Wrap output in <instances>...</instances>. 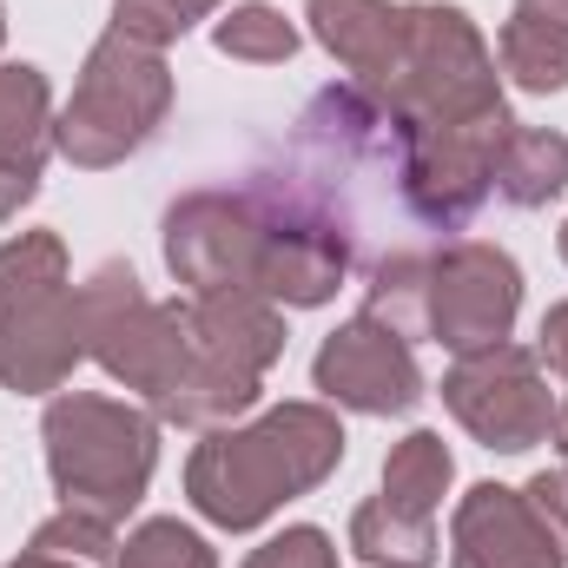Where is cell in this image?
<instances>
[{
  "label": "cell",
  "instance_id": "6da1fadb",
  "mask_svg": "<svg viewBox=\"0 0 568 568\" xmlns=\"http://www.w3.org/2000/svg\"><path fill=\"white\" fill-rule=\"evenodd\" d=\"M199 185L165 205V272L185 284V297L212 291H258L278 311H317L331 304L351 265L357 232L351 219L304 185Z\"/></svg>",
  "mask_w": 568,
  "mask_h": 568
},
{
  "label": "cell",
  "instance_id": "7a4b0ae2",
  "mask_svg": "<svg viewBox=\"0 0 568 568\" xmlns=\"http://www.w3.org/2000/svg\"><path fill=\"white\" fill-rule=\"evenodd\" d=\"M344 424L331 404H272L252 424L205 429L185 456V503L212 529H265L284 503L324 489L344 463Z\"/></svg>",
  "mask_w": 568,
  "mask_h": 568
},
{
  "label": "cell",
  "instance_id": "3957f363",
  "mask_svg": "<svg viewBox=\"0 0 568 568\" xmlns=\"http://www.w3.org/2000/svg\"><path fill=\"white\" fill-rule=\"evenodd\" d=\"M40 449L60 509H87L120 529L145 503V483L159 469V417L133 397L53 390L40 417Z\"/></svg>",
  "mask_w": 568,
  "mask_h": 568
},
{
  "label": "cell",
  "instance_id": "277c9868",
  "mask_svg": "<svg viewBox=\"0 0 568 568\" xmlns=\"http://www.w3.org/2000/svg\"><path fill=\"white\" fill-rule=\"evenodd\" d=\"M185 304V377L165 397L159 424L225 429L265 397V371L284 357V311L258 291H212Z\"/></svg>",
  "mask_w": 568,
  "mask_h": 568
},
{
  "label": "cell",
  "instance_id": "5b68a950",
  "mask_svg": "<svg viewBox=\"0 0 568 568\" xmlns=\"http://www.w3.org/2000/svg\"><path fill=\"white\" fill-rule=\"evenodd\" d=\"M80 364L87 337L60 232H13L0 245V390L53 397Z\"/></svg>",
  "mask_w": 568,
  "mask_h": 568
},
{
  "label": "cell",
  "instance_id": "8992f818",
  "mask_svg": "<svg viewBox=\"0 0 568 568\" xmlns=\"http://www.w3.org/2000/svg\"><path fill=\"white\" fill-rule=\"evenodd\" d=\"M172 113V67L159 47L106 27L87 47V67L73 80V100L53 120V152L80 172L126 165Z\"/></svg>",
  "mask_w": 568,
  "mask_h": 568
},
{
  "label": "cell",
  "instance_id": "52a82bcc",
  "mask_svg": "<svg viewBox=\"0 0 568 568\" xmlns=\"http://www.w3.org/2000/svg\"><path fill=\"white\" fill-rule=\"evenodd\" d=\"M73 297H80L87 357H93L113 384H126L145 410L159 417L165 397H172L179 377H185V304H179V297L159 304L140 284V272L120 265V258L93 265L87 284H73Z\"/></svg>",
  "mask_w": 568,
  "mask_h": 568
},
{
  "label": "cell",
  "instance_id": "ba28073f",
  "mask_svg": "<svg viewBox=\"0 0 568 568\" xmlns=\"http://www.w3.org/2000/svg\"><path fill=\"white\" fill-rule=\"evenodd\" d=\"M443 410L483 449L523 456V449L549 443L556 390H549V371L529 344H489V351H469L443 371Z\"/></svg>",
  "mask_w": 568,
  "mask_h": 568
},
{
  "label": "cell",
  "instance_id": "9c48e42d",
  "mask_svg": "<svg viewBox=\"0 0 568 568\" xmlns=\"http://www.w3.org/2000/svg\"><path fill=\"white\" fill-rule=\"evenodd\" d=\"M523 311V265L489 245V239H456L429 252V291H424V337L449 357L509 344Z\"/></svg>",
  "mask_w": 568,
  "mask_h": 568
},
{
  "label": "cell",
  "instance_id": "30bf717a",
  "mask_svg": "<svg viewBox=\"0 0 568 568\" xmlns=\"http://www.w3.org/2000/svg\"><path fill=\"white\" fill-rule=\"evenodd\" d=\"M311 384H317L337 410H357V417H410L429 390L410 337L390 331V324L371 317V311H357L351 324H337V331L317 344Z\"/></svg>",
  "mask_w": 568,
  "mask_h": 568
},
{
  "label": "cell",
  "instance_id": "8fae6325",
  "mask_svg": "<svg viewBox=\"0 0 568 568\" xmlns=\"http://www.w3.org/2000/svg\"><path fill=\"white\" fill-rule=\"evenodd\" d=\"M449 568H568V556L523 489L476 483L449 516Z\"/></svg>",
  "mask_w": 568,
  "mask_h": 568
},
{
  "label": "cell",
  "instance_id": "7c38bea8",
  "mask_svg": "<svg viewBox=\"0 0 568 568\" xmlns=\"http://www.w3.org/2000/svg\"><path fill=\"white\" fill-rule=\"evenodd\" d=\"M53 87L27 60H0V219L33 205L40 172L53 159Z\"/></svg>",
  "mask_w": 568,
  "mask_h": 568
},
{
  "label": "cell",
  "instance_id": "4fadbf2b",
  "mask_svg": "<svg viewBox=\"0 0 568 568\" xmlns=\"http://www.w3.org/2000/svg\"><path fill=\"white\" fill-rule=\"evenodd\" d=\"M317 47L351 73L357 93H377L404 47V0H304Z\"/></svg>",
  "mask_w": 568,
  "mask_h": 568
},
{
  "label": "cell",
  "instance_id": "5bb4252c",
  "mask_svg": "<svg viewBox=\"0 0 568 568\" xmlns=\"http://www.w3.org/2000/svg\"><path fill=\"white\" fill-rule=\"evenodd\" d=\"M351 549L371 568H436L443 562V542H436V516H410L384 496L357 503L351 516Z\"/></svg>",
  "mask_w": 568,
  "mask_h": 568
},
{
  "label": "cell",
  "instance_id": "9a60e30c",
  "mask_svg": "<svg viewBox=\"0 0 568 568\" xmlns=\"http://www.w3.org/2000/svg\"><path fill=\"white\" fill-rule=\"evenodd\" d=\"M568 192V140L549 126H516L503 159H496V199H509L516 212H536Z\"/></svg>",
  "mask_w": 568,
  "mask_h": 568
},
{
  "label": "cell",
  "instance_id": "2e32d148",
  "mask_svg": "<svg viewBox=\"0 0 568 568\" xmlns=\"http://www.w3.org/2000/svg\"><path fill=\"white\" fill-rule=\"evenodd\" d=\"M449 483H456V456H449V443L436 429H410L404 443H390V456H384V503H397L410 516H436Z\"/></svg>",
  "mask_w": 568,
  "mask_h": 568
},
{
  "label": "cell",
  "instance_id": "e0dca14e",
  "mask_svg": "<svg viewBox=\"0 0 568 568\" xmlns=\"http://www.w3.org/2000/svg\"><path fill=\"white\" fill-rule=\"evenodd\" d=\"M7 568H120V536L106 516H87V509H60L47 516L27 549Z\"/></svg>",
  "mask_w": 568,
  "mask_h": 568
},
{
  "label": "cell",
  "instance_id": "ac0fdd59",
  "mask_svg": "<svg viewBox=\"0 0 568 568\" xmlns=\"http://www.w3.org/2000/svg\"><path fill=\"white\" fill-rule=\"evenodd\" d=\"M212 47L225 60H245V67H284L297 53V27L284 20V7H272V0H239L212 27Z\"/></svg>",
  "mask_w": 568,
  "mask_h": 568
},
{
  "label": "cell",
  "instance_id": "d6986e66",
  "mask_svg": "<svg viewBox=\"0 0 568 568\" xmlns=\"http://www.w3.org/2000/svg\"><path fill=\"white\" fill-rule=\"evenodd\" d=\"M371 317H384L404 337H424V291H429V252H390L371 265Z\"/></svg>",
  "mask_w": 568,
  "mask_h": 568
},
{
  "label": "cell",
  "instance_id": "ffe728a7",
  "mask_svg": "<svg viewBox=\"0 0 568 568\" xmlns=\"http://www.w3.org/2000/svg\"><path fill=\"white\" fill-rule=\"evenodd\" d=\"M496 67H503L523 93H562L568 87V40L562 33H542V27H523V20H503V33H496Z\"/></svg>",
  "mask_w": 568,
  "mask_h": 568
},
{
  "label": "cell",
  "instance_id": "44dd1931",
  "mask_svg": "<svg viewBox=\"0 0 568 568\" xmlns=\"http://www.w3.org/2000/svg\"><path fill=\"white\" fill-rule=\"evenodd\" d=\"M120 568H219V549L199 529H185L179 516H145L120 542Z\"/></svg>",
  "mask_w": 568,
  "mask_h": 568
},
{
  "label": "cell",
  "instance_id": "7402d4cb",
  "mask_svg": "<svg viewBox=\"0 0 568 568\" xmlns=\"http://www.w3.org/2000/svg\"><path fill=\"white\" fill-rule=\"evenodd\" d=\"M225 0H113V27L120 33H133L145 47H172V40H185L199 20H212Z\"/></svg>",
  "mask_w": 568,
  "mask_h": 568
},
{
  "label": "cell",
  "instance_id": "603a6c76",
  "mask_svg": "<svg viewBox=\"0 0 568 568\" xmlns=\"http://www.w3.org/2000/svg\"><path fill=\"white\" fill-rule=\"evenodd\" d=\"M239 568H337V542L317 523H291L284 536H272L265 549H252Z\"/></svg>",
  "mask_w": 568,
  "mask_h": 568
},
{
  "label": "cell",
  "instance_id": "cb8c5ba5",
  "mask_svg": "<svg viewBox=\"0 0 568 568\" xmlns=\"http://www.w3.org/2000/svg\"><path fill=\"white\" fill-rule=\"evenodd\" d=\"M523 496H529V509L549 523V536L562 542V556H568V463H562V469H542Z\"/></svg>",
  "mask_w": 568,
  "mask_h": 568
},
{
  "label": "cell",
  "instance_id": "d4e9b609",
  "mask_svg": "<svg viewBox=\"0 0 568 568\" xmlns=\"http://www.w3.org/2000/svg\"><path fill=\"white\" fill-rule=\"evenodd\" d=\"M536 357H542V371H556V377L568 384V297L542 311V331H536Z\"/></svg>",
  "mask_w": 568,
  "mask_h": 568
},
{
  "label": "cell",
  "instance_id": "484cf974",
  "mask_svg": "<svg viewBox=\"0 0 568 568\" xmlns=\"http://www.w3.org/2000/svg\"><path fill=\"white\" fill-rule=\"evenodd\" d=\"M509 20L542 27V33H562V40H568V0H516V7H509Z\"/></svg>",
  "mask_w": 568,
  "mask_h": 568
},
{
  "label": "cell",
  "instance_id": "4316f807",
  "mask_svg": "<svg viewBox=\"0 0 568 568\" xmlns=\"http://www.w3.org/2000/svg\"><path fill=\"white\" fill-rule=\"evenodd\" d=\"M549 443L562 449V463H568V397H562V404H556V429H549Z\"/></svg>",
  "mask_w": 568,
  "mask_h": 568
},
{
  "label": "cell",
  "instance_id": "83f0119b",
  "mask_svg": "<svg viewBox=\"0 0 568 568\" xmlns=\"http://www.w3.org/2000/svg\"><path fill=\"white\" fill-rule=\"evenodd\" d=\"M556 252H562V265H568V225H562V232H556Z\"/></svg>",
  "mask_w": 568,
  "mask_h": 568
},
{
  "label": "cell",
  "instance_id": "f1b7e54d",
  "mask_svg": "<svg viewBox=\"0 0 568 568\" xmlns=\"http://www.w3.org/2000/svg\"><path fill=\"white\" fill-rule=\"evenodd\" d=\"M0 47H7V0H0Z\"/></svg>",
  "mask_w": 568,
  "mask_h": 568
}]
</instances>
